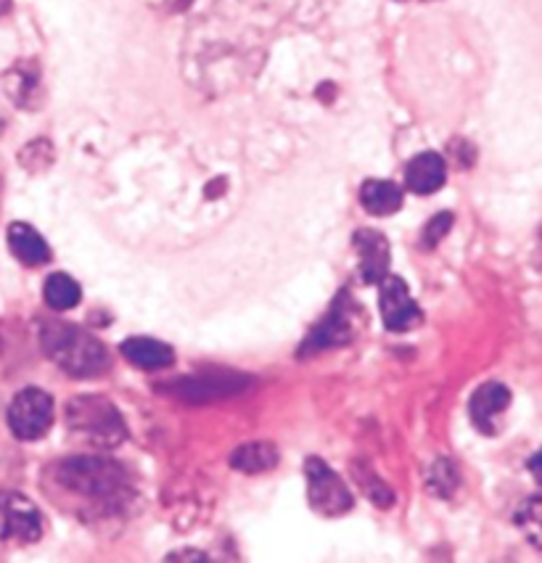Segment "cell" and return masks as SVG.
Listing matches in <instances>:
<instances>
[{
  "instance_id": "12",
  "label": "cell",
  "mask_w": 542,
  "mask_h": 563,
  "mask_svg": "<svg viewBox=\"0 0 542 563\" xmlns=\"http://www.w3.org/2000/svg\"><path fill=\"white\" fill-rule=\"evenodd\" d=\"M352 339V323L347 318V307L342 302H336L331 316L318 325L316 331L310 333V339L302 344V355H310V352H320L329 350V346H339Z\"/></svg>"
},
{
  "instance_id": "13",
  "label": "cell",
  "mask_w": 542,
  "mask_h": 563,
  "mask_svg": "<svg viewBox=\"0 0 542 563\" xmlns=\"http://www.w3.org/2000/svg\"><path fill=\"white\" fill-rule=\"evenodd\" d=\"M120 352L128 363H133L135 368H143V371L167 368V365H173L175 360L173 350H169L165 342H156V339H148V336L125 339V342L120 344Z\"/></svg>"
},
{
  "instance_id": "11",
  "label": "cell",
  "mask_w": 542,
  "mask_h": 563,
  "mask_svg": "<svg viewBox=\"0 0 542 563\" xmlns=\"http://www.w3.org/2000/svg\"><path fill=\"white\" fill-rule=\"evenodd\" d=\"M9 249L11 254L27 267H43L51 262V249L45 239L27 222H14L9 228Z\"/></svg>"
},
{
  "instance_id": "18",
  "label": "cell",
  "mask_w": 542,
  "mask_h": 563,
  "mask_svg": "<svg viewBox=\"0 0 542 563\" xmlns=\"http://www.w3.org/2000/svg\"><path fill=\"white\" fill-rule=\"evenodd\" d=\"M429 487L431 493H436V497H450L453 495V489L458 487V474H455L453 463L450 461H440L431 471L429 476Z\"/></svg>"
},
{
  "instance_id": "14",
  "label": "cell",
  "mask_w": 542,
  "mask_h": 563,
  "mask_svg": "<svg viewBox=\"0 0 542 563\" xmlns=\"http://www.w3.org/2000/svg\"><path fill=\"white\" fill-rule=\"evenodd\" d=\"M361 205L374 218H389L402 209V191L391 180H365L361 186Z\"/></svg>"
},
{
  "instance_id": "10",
  "label": "cell",
  "mask_w": 542,
  "mask_h": 563,
  "mask_svg": "<svg viewBox=\"0 0 542 563\" xmlns=\"http://www.w3.org/2000/svg\"><path fill=\"white\" fill-rule=\"evenodd\" d=\"M445 178H447L445 159H442L436 152L418 154L416 159H410V165L405 167V183H408L410 191L418 196H429L440 191V188L445 186Z\"/></svg>"
},
{
  "instance_id": "2",
  "label": "cell",
  "mask_w": 542,
  "mask_h": 563,
  "mask_svg": "<svg viewBox=\"0 0 542 563\" xmlns=\"http://www.w3.org/2000/svg\"><path fill=\"white\" fill-rule=\"evenodd\" d=\"M67 423L75 434L98 448H114L125 440V421L112 402L103 397H77L67 408Z\"/></svg>"
},
{
  "instance_id": "20",
  "label": "cell",
  "mask_w": 542,
  "mask_h": 563,
  "mask_svg": "<svg viewBox=\"0 0 542 563\" xmlns=\"http://www.w3.org/2000/svg\"><path fill=\"white\" fill-rule=\"evenodd\" d=\"M527 468H529V474L534 476V482H538L540 487H542V450H538V453L529 457Z\"/></svg>"
},
{
  "instance_id": "9",
  "label": "cell",
  "mask_w": 542,
  "mask_h": 563,
  "mask_svg": "<svg viewBox=\"0 0 542 563\" xmlns=\"http://www.w3.org/2000/svg\"><path fill=\"white\" fill-rule=\"evenodd\" d=\"M357 254H361V278L365 284H378L389 273V241L384 233L363 228L352 235Z\"/></svg>"
},
{
  "instance_id": "15",
  "label": "cell",
  "mask_w": 542,
  "mask_h": 563,
  "mask_svg": "<svg viewBox=\"0 0 542 563\" xmlns=\"http://www.w3.org/2000/svg\"><path fill=\"white\" fill-rule=\"evenodd\" d=\"M278 448L270 442H252L239 448L231 455V466L244 471V474H263V471L276 468Z\"/></svg>"
},
{
  "instance_id": "6",
  "label": "cell",
  "mask_w": 542,
  "mask_h": 563,
  "mask_svg": "<svg viewBox=\"0 0 542 563\" xmlns=\"http://www.w3.org/2000/svg\"><path fill=\"white\" fill-rule=\"evenodd\" d=\"M43 534V516L22 493H0V540L37 542Z\"/></svg>"
},
{
  "instance_id": "17",
  "label": "cell",
  "mask_w": 542,
  "mask_h": 563,
  "mask_svg": "<svg viewBox=\"0 0 542 563\" xmlns=\"http://www.w3.org/2000/svg\"><path fill=\"white\" fill-rule=\"evenodd\" d=\"M516 527L527 537L529 545L542 550V495L524 500V506L516 510Z\"/></svg>"
},
{
  "instance_id": "21",
  "label": "cell",
  "mask_w": 542,
  "mask_h": 563,
  "mask_svg": "<svg viewBox=\"0 0 542 563\" xmlns=\"http://www.w3.org/2000/svg\"><path fill=\"white\" fill-rule=\"evenodd\" d=\"M11 11V0H0V19Z\"/></svg>"
},
{
  "instance_id": "4",
  "label": "cell",
  "mask_w": 542,
  "mask_h": 563,
  "mask_svg": "<svg viewBox=\"0 0 542 563\" xmlns=\"http://www.w3.org/2000/svg\"><path fill=\"white\" fill-rule=\"evenodd\" d=\"M54 423V399L37 386H27L11 399L9 405V427L16 440L35 442L48 434Z\"/></svg>"
},
{
  "instance_id": "8",
  "label": "cell",
  "mask_w": 542,
  "mask_h": 563,
  "mask_svg": "<svg viewBox=\"0 0 542 563\" xmlns=\"http://www.w3.org/2000/svg\"><path fill=\"white\" fill-rule=\"evenodd\" d=\"M511 405V391L502 384H482L479 389L474 391L472 402H468V412H472L474 427L482 431V434H495L498 431V418L508 410Z\"/></svg>"
},
{
  "instance_id": "19",
  "label": "cell",
  "mask_w": 542,
  "mask_h": 563,
  "mask_svg": "<svg viewBox=\"0 0 542 563\" xmlns=\"http://www.w3.org/2000/svg\"><path fill=\"white\" fill-rule=\"evenodd\" d=\"M450 228H453V214H450V212L434 214V218L427 222V228H423V233H421L423 249H434L450 233Z\"/></svg>"
},
{
  "instance_id": "1",
  "label": "cell",
  "mask_w": 542,
  "mask_h": 563,
  "mask_svg": "<svg viewBox=\"0 0 542 563\" xmlns=\"http://www.w3.org/2000/svg\"><path fill=\"white\" fill-rule=\"evenodd\" d=\"M41 344L45 355L75 378H93L109 365L103 344L93 333L77 329L71 323H45L41 329Z\"/></svg>"
},
{
  "instance_id": "7",
  "label": "cell",
  "mask_w": 542,
  "mask_h": 563,
  "mask_svg": "<svg viewBox=\"0 0 542 563\" xmlns=\"http://www.w3.org/2000/svg\"><path fill=\"white\" fill-rule=\"evenodd\" d=\"M378 291H381V318L389 331L402 333L416 329V325L421 323V310H418V305L410 299L408 286H405L402 278L387 273L378 280Z\"/></svg>"
},
{
  "instance_id": "5",
  "label": "cell",
  "mask_w": 542,
  "mask_h": 563,
  "mask_svg": "<svg viewBox=\"0 0 542 563\" xmlns=\"http://www.w3.org/2000/svg\"><path fill=\"white\" fill-rule=\"evenodd\" d=\"M307 474V497H310L312 510L320 516H342L352 508V495L339 476L325 466L320 457H307L305 463Z\"/></svg>"
},
{
  "instance_id": "16",
  "label": "cell",
  "mask_w": 542,
  "mask_h": 563,
  "mask_svg": "<svg viewBox=\"0 0 542 563\" xmlns=\"http://www.w3.org/2000/svg\"><path fill=\"white\" fill-rule=\"evenodd\" d=\"M45 302H48L54 310H71L77 302H80L82 291L80 284L67 273H54L48 280H45V289H43Z\"/></svg>"
},
{
  "instance_id": "3",
  "label": "cell",
  "mask_w": 542,
  "mask_h": 563,
  "mask_svg": "<svg viewBox=\"0 0 542 563\" xmlns=\"http://www.w3.org/2000/svg\"><path fill=\"white\" fill-rule=\"evenodd\" d=\"M56 476L71 493L93 497L114 495L122 487V468L112 461H101V457H75V461L62 463Z\"/></svg>"
}]
</instances>
